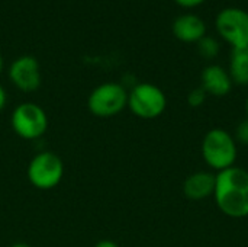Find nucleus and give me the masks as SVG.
Instances as JSON below:
<instances>
[{
    "label": "nucleus",
    "mask_w": 248,
    "mask_h": 247,
    "mask_svg": "<svg viewBox=\"0 0 248 247\" xmlns=\"http://www.w3.org/2000/svg\"><path fill=\"white\" fill-rule=\"evenodd\" d=\"M238 144L224 128L209 130L202 140V157L205 163L217 172L235 166L238 157Z\"/></svg>",
    "instance_id": "f03ea898"
},
{
    "label": "nucleus",
    "mask_w": 248,
    "mask_h": 247,
    "mask_svg": "<svg viewBox=\"0 0 248 247\" xmlns=\"http://www.w3.org/2000/svg\"><path fill=\"white\" fill-rule=\"evenodd\" d=\"M128 106L126 89L115 82H106L92 90L87 99L89 111L97 118H112Z\"/></svg>",
    "instance_id": "7ed1b4c3"
},
{
    "label": "nucleus",
    "mask_w": 248,
    "mask_h": 247,
    "mask_svg": "<svg viewBox=\"0 0 248 247\" xmlns=\"http://www.w3.org/2000/svg\"><path fill=\"white\" fill-rule=\"evenodd\" d=\"M215 173L199 170L189 175L183 183V194L190 201H202L214 195Z\"/></svg>",
    "instance_id": "9b49d317"
},
{
    "label": "nucleus",
    "mask_w": 248,
    "mask_h": 247,
    "mask_svg": "<svg viewBox=\"0 0 248 247\" xmlns=\"http://www.w3.org/2000/svg\"><path fill=\"white\" fill-rule=\"evenodd\" d=\"M9 79L20 92L31 93L38 90L41 86V68L38 60L32 55L16 58L9 67Z\"/></svg>",
    "instance_id": "6e6552de"
},
{
    "label": "nucleus",
    "mask_w": 248,
    "mask_h": 247,
    "mask_svg": "<svg viewBox=\"0 0 248 247\" xmlns=\"http://www.w3.org/2000/svg\"><path fill=\"white\" fill-rule=\"evenodd\" d=\"M232 80L228 71L218 64H211L202 70L201 74V87L206 92V95L215 98L227 96L232 89Z\"/></svg>",
    "instance_id": "1a4fd4ad"
},
{
    "label": "nucleus",
    "mask_w": 248,
    "mask_h": 247,
    "mask_svg": "<svg viewBox=\"0 0 248 247\" xmlns=\"http://www.w3.org/2000/svg\"><path fill=\"white\" fill-rule=\"evenodd\" d=\"M206 98H208L206 92L199 86V87H196L187 93V105L190 108H199L205 103Z\"/></svg>",
    "instance_id": "4468645a"
},
{
    "label": "nucleus",
    "mask_w": 248,
    "mask_h": 247,
    "mask_svg": "<svg viewBox=\"0 0 248 247\" xmlns=\"http://www.w3.org/2000/svg\"><path fill=\"white\" fill-rule=\"evenodd\" d=\"M129 111L141 119H155L167 108L164 92L153 83H138L128 93Z\"/></svg>",
    "instance_id": "20e7f679"
},
{
    "label": "nucleus",
    "mask_w": 248,
    "mask_h": 247,
    "mask_svg": "<svg viewBox=\"0 0 248 247\" xmlns=\"http://www.w3.org/2000/svg\"><path fill=\"white\" fill-rule=\"evenodd\" d=\"M94 247H119L118 243L112 242V240H100L99 243H96Z\"/></svg>",
    "instance_id": "f3484780"
},
{
    "label": "nucleus",
    "mask_w": 248,
    "mask_h": 247,
    "mask_svg": "<svg viewBox=\"0 0 248 247\" xmlns=\"http://www.w3.org/2000/svg\"><path fill=\"white\" fill-rule=\"evenodd\" d=\"M10 247H31L29 245H26V243H15V245H12Z\"/></svg>",
    "instance_id": "6ab92c4d"
},
{
    "label": "nucleus",
    "mask_w": 248,
    "mask_h": 247,
    "mask_svg": "<svg viewBox=\"0 0 248 247\" xmlns=\"http://www.w3.org/2000/svg\"><path fill=\"white\" fill-rule=\"evenodd\" d=\"M218 33L225 39L232 49L248 48V12L230 6L222 9L215 20Z\"/></svg>",
    "instance_id": "0eeeda50"
},
{
    "label": "nucleus",
    "mask_w": 248,
    "mask_h": 247,
    "mask_svg": "<svg viewBox=\"0 0 248 247\" xmlns=\"http://www.w3.org/2000/svg\"><path fill=\"white\" fill-rule=\"evenodd\" d=\"M246 112H247V116H248V98L246 99Z\"/></svg>",
    "instance_id": "412c9836"
},
{
    "label": "nucleus",
    "mask_w": 248,
    "mask_h": 247,
    "mask_svg": "<svg viewBox=\"0 0 248 247\" xmlns=\"http://www.w3.org/2000/svg\"><path fill=\"white\" fill-rule=\"evenodd\" d=\"M228 74L234 84L248 86V48L232 49Z\"/></svg>",
    "instance_id": "f8f14e48"
},
{
    "label": "nucleus",
    "mask_w": 248,
    "mask_h": 247,
    "mask_svg": "<svg viewBox=\"0 0 248 247\" xmlns=\"http://www.w3.org/2000/svg\"><path fill=\"white\" fill-rule=\"evenodd\" d=\"M196 44H198V51H199V54H201L203 58L211 60V58H215V57L219 54V49H221L219 42H218L215 38H212V36L205 35V36H203L199 42H196Z\"/></svg>",
    "instance_id": "ddd939ff"
},
{
    "label": "nucleus",
    "mask_w": 248,
    "mask_h": 247,
    "mask_svg": "<svg viewBox=\"0 0 248 247\" xmlns=\"http://www.w3.org/2000/svg\"><path fill=\"white\" fill-rule=\"evenodd\" d=\"M6 100H7V96H6V92L3 89V86L0 84V111L6 106Z\"/></svg>",
    "instance_id": "a211bd4d"
},
{
    "label": "nucleus",
    "mask_w": 248,
    "mask_h": 247,
    "mask_svg": "<svg viewBox=\"0 0 248 247\" xmlns=\"http://www.w3.org/2000/svg\"><path fill=\"white\" fill-rule=\"evenodd\" d=\"M64 165L54 151H41L32 157L28 166V179L31 185L41 191H49L61 182Z\"/></svg>",
    "instance_id": "39448f33"
},
{
    "label": "nucleus",
    "mask_w": 248,
    "mask_h": 247,
    "mask_svg": "<svg viewBox=\"0 0 248 247\" xmlns=\"http://www.w3.org/2000/svg\"><path fill=\"white\" fill-rule=\"evenodd\" d=\"M179 6L185 7V9H192V7H196L199 4H202L205 0H174Z\"/></svg>",
    "instance_id": "dca6fc26"
},
{
    "label": "nucleus",
    "mask_w": 248,
    "mask_h": 247,
    "mask_svg": "<svg viewBox=\"0 0 248 247\" xmlns=\"http://www.w3.org/2000/svg\"><path fill=\"white\" fill-rule=\"evenodd\" d=\"M1 70H3V60H1V57H0V73H1Z\"/></svg>",
    "instance_id": "aec40b11"
},
{
    "label": "nucleus",
    "mask_w": 248,
    "mask_h": 247,
    "mask_svg": "<svg viewBox=\"0 0 248 247\" xmlns=\"http://www.w3.org/2000/svg\"><path fill=\"white\" fill-rule=\"evenodd\" d=\"M214 199L222 214L230 218L248 217V172L232 166L215 175Z\"/></svg>",
    "instance_id": "f257e3e1"
},
{
    "label": "nucleus",
    "mask_w": 248,
    "mask_h": 247,
    "mask_svg": "<svg viewBox=\"0 0 248 247\" xmlns=\"http://www.w3.org/2000/svg\"><path fill=\"white\" fill-rule=\"evenodd\" d=\"M232 137H234V140H235L237 144L248 146V116L238 122V125L235 127V132H234Z\"/></svg>",
    "instance_id": "2eb2a0df"
},
{
    "label": "nucleus",
    "mask_w": 248,
    "mask_h": 247,
    "mask_svg": "<svg viewBox=\"0 0 248 247\" xmlns=\"http://www.w3.org/2000/svg\"><path fill=\"white\" fill-rule=\"evenodd\" d=\"M10 124L16 135L23 140H38L48 130L46 112L33 102L19 103L10 118Z\"/></svg>",
    "instance_id": "423d86ee"
},
{
    "label": "nucleus",
    "mask_w": 248,
    "mask_h": 247,
    "mask_svg": "<svg viewBox=\"0 0 248 247\" xmlns=\"http://www.w3.org/2000/svg\"><path fill=\"white\" fill-rule=\"evenodd\" d=\"M171 29L174 36L186 44L199 42L206 35L205 22L193 13H185L177 16L173 22Z\"/></svg>",
    "instance_id": "9d476101"
}]
</instances>
